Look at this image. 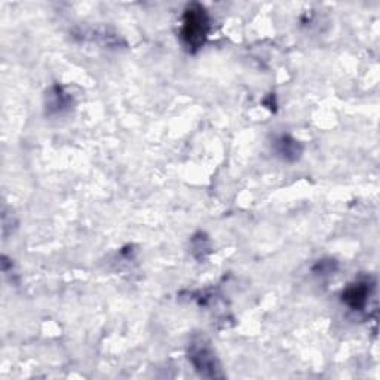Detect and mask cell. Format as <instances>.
<instances>
[{"label": "cell", "instance_id": "6da1fadb", "mask_svg": "<svg viewBox=\"0 0 380 380\" xmlns=\"http://www.w3.org/2000/svg\"><path fill=\"white\" fill-rule=\"evenodd\" d=\"M209 33V15L201 4H189L183 13L180 38L189 52L200 51Z\"/></svg>", "mask_w": 380, "mask_h": 380}, {"label": "cell", "instance_id": "7a4b0ae2", "mask_svg": "<svg viewBox=\"0 0 380 380\" xmlns=\"http://www.w3.org/2000/svg\"><path fill=\"white\" fill-rule=\"evenodd\" d=\"M188 358L195 370L201 376L208 379L223 377L214 349H212L211 343L205 338L197 336L189 343Z\"/></svg>", "mask_w": 380, "mask_h": 380}, {"label": "cell", "instance_id": "3957f363", "mask_svg": "<svg viewBox=\"0 0 380 380\" xmlns=\"http://www.w3.org/2000/svg\"><path fill=\"white\" fill-rule=\"evenodd\" d=\"M373 285L369 280H358L354 284H349L343 292V303L352 311H362L367 306Z\"/></svg>", "mask_w": 380, "mask_h": 380}, {"label": "cell", "instance_id": "277c9868", "mask_svg": "<svg viewBox=\"0 0 380 380\" xmlns=\"http://www.w3.org/2000/svg\"><path fill=\"white\" fill-rule=\"evenodd\" d=\"M273 150H275L277 156H280L285 162H296L300 159L303 154V146L300 142H297L294 137L282 134L277 137L273 142Z\"/></svg>", "mask_w": 380, "mask_h": 380}, {"label": "cell", "instance_id": "5b68a950", "mask_svg": "<svg viewBox=\"0 0 380 380\" xmlns=\"http://www.w3.org/2000/svg\"><path fill=\"white\" fill-rule=\"evenodd\" d=\"M73 98L66 93L62 85H54L47 93V113L48 115H62L71 109Z\"/></svg>", "mask_w": 380, "mask_h": 380}, {"label": "cell", "instance_id": "8992f818", "mask_svg": "<svg viewBox=\"0 0 380 380\" xmlns=\"http://www.w3.org/2000/svg\"><path fill=\"white\" fill-rule=\"evenodd\" d=\"M192 248H193V254L197 260H202V258H205V255L209 254V251H211L209 239L207 238V235L202 232L196 234L192 238Z\"/></svg>", "mask_w": 380, "mask_h": 380}, {"label": "cell", "instance_id": "52a82bcc", "mask_svg": "<svg viewBox=\"0 0 380 380\" xmlns=\"http://www.w3.org/2000/svg\"><path fill=\"white\" fill-rule=\"evenodd\" d=\"M336 270V262L331 260V258H324V260H319L313 266V272L318 273V275H328V273H333Z\"/></svg>", "mask_w": 380, "mask_h": 380}]
</instances>
